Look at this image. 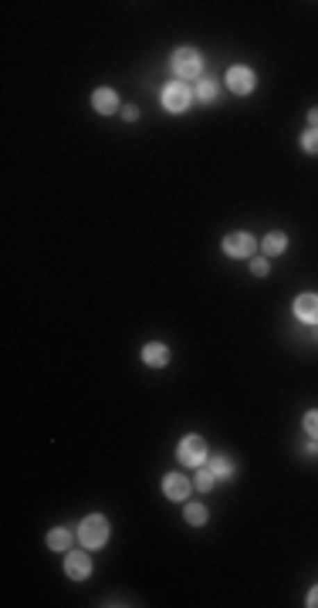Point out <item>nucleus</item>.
Wrapping results in <instances>:
<instances>
[{
  "mask_svg": "<svg viewBox=\"0 0 318 608\" xmlns=\"http://www.w3.org/2000/svg\"><path fill=\"white\" fill-rule=\"evenodd\" d=\"M78 541L81 548H88V551H95V548H106L108 541V521L102 517V514H92V517H85L78 527Z\"/></svg>",
  "mask_w": 318,
  "mask_h": 608,
  "instance_id": "nucleus-2",
  "label": "nucleus"
},
{
  "mask_svg": "<svg viewBox=\"0 0 318 608\" xmlns=\"http://www.w3.org/2000/svg\"><path fill=\"white\" fill-rule=\"evenodd\" d=\"M210 470H213V477H217V480H231V477L237 473V470H234V463H231L227 456H213Z\"/></svg>",
  "mask_w": 318,
  "mask_h": 608,
  "instance_id": "nucleus-14",
  "label": "nucleus"
},
{
  "mask_svg": "<svg viewBox=\"0 0 318 608\" xmlns=\"http://www.w3.org/2000/svg\"><path fill=\"white\" fill-rule=\"evenodd\" d=\"M190 105H193V88H186V81H169V85L162 88V108H166V112L183 115Z\"/></svg>",
  "mask_w": 318,
  "mask_h": 608,
  "instance_id": "nucleus-3",
  "label": "nucleus"
},
{
  "mask_svg": "<svg viewBox=\"0 0 318 608\" xmlns=\"http://www.w3.org/2000/svg\"><path fill=\"white\" fill-rule=\"evenodd\" d=\"M65 571H68L72 582H85L92 575V557H88V551H68L65 555Z\"/></svg>",
  "mask_w": 318,
  "mask_h": 608,
  "instance_id": "nucleus-6",
  "label": "nucleus"
},
{
  "mask_svg": "<svg viewBox=\"0 0 318 608\" xmlns=\"http://www.w3.org/2000/svg\"><path fill=\"white\" fill-rule=\"evenodd\" d=\"M213 95H217V85H213V81H196L193 99H196V101H213Z\"/></svg>",
  "mask_w": 318,
  "mask_h": 608,
  "instance_id": "nucleus-17",
  "label": "nucleus"
},
{
  "mask_svg": "<svg viewBox=\"0 0 318 608\" xmlns=\"http://www.w3.org/2000/svg\"><path fill=\"white\" fill-rule=\"evenodd\" d=\"M251 274H254V278H267V274H271V264H267L265 257H254V260H251Z\"/></svg>",
  "mask_w": 318,
  "mask_h": 608,
  "instance_id": "nucleus-20",
  "label": "nucleus"
},
{
  "mask_svg": "<svg viewBox=\"0 0 318 608\" xmlns=\"http://www.w3.org/2000/svg\"><path fill=\"white\" fill-rule=\"evenodd\" d=\"M213 483H217V477H213L210 466H196V480H193V487H196L200 493H210Z\"/></svg>",
  "mask_w": 318,
  "mask_h": 608,
  "instance_id": "nucleus-16",
  "label": "nucleus"
},
{
  "mask_svg": "<svg viewBox=\"0 0 318 608\" xmlns=\"http://www.w3.org/2000/svg\"><path fill=\"white\" fill-rule=\"evenodd\" d=\"M254 251H258V240H254L251 233H244V230H237V233H227V237H224V253H227V257L247 260V257H254Z\"/></svg>",
  "mask_w": 318,
  "mask_h": 608,
  "instance_id": "nucleus-5",
  "label": "nucleus"
},
{
  "mask_svg": "<svg viewBox=\"0 0 318 608\" xmlns=\"http://www.w3.org/2000/svg\"><path fill=\"white\" fill-rule=\"evenodd\" d=\"M301 426H305V432H308L312 439H318V409H308V412H305Z\"/></svg>",
  "mask_w": 318,
  "mask_h": 608,
  "instance_id": "nucleus-19",
  "label": "nucleus"
},
{
  "mask_svg": "<svg viewBox=\"0 0 318 608\" xmlns=\"http://www.w3.org/2000/svg\"><path fill=\"white\" fill-rule=\"evenodd\" d=\"M142 362H146L149 369H162V365H169V348H166L162 341H149V345L142 348Z\"/></svg>",
  "mask_w": 318,
  "mask_h": 608,
  "instance_id": "nucleus-11",
  "label": "nucleus"
},
{
  "mask_svg": "<svg viewBox=\"0 0 318 608\" xmlns=\"http://www.w3.org/2000/svg\"><path fill=\"white\" fill-rule=\"evenodd\" d=\"M183 517H186L190 527H203V524H207V507L203 504H186Z\"/></svg>",
  "mask_w": 318,
  "mask_h": 608,
  "instance_id": "nucleus-15",
  "label": "nucleus"
},
{
  "mask_svg": "<svg viewBox=\"0 0 318 608\" xmlns=\"http://www.w3.org/2000/svg\"><path fill=\"white\" fill-rule=\"evenodd\" d=\"M294 314L305 325H318V294H298L294 298Z\"/></svg>",
  "mask_w": 318,
  "mask_h": 608,
  "instance_id": "nucleus-9",
  "label": "nucleus"
},
{
  "mask_svg": "<svg viewBox=\"0 0 318 608\" xmlns=\"http://www.w3.org/2000/svg\"><path fill=\"white\" fill-rule=\"evenodd\" d=\"M122 119H126V122H135V119H139V108H135V105H126V108H122Z\"/></svg>",
  "mask_w": 318,
  "mask_h": 608,
  "instance_id": "nucleus-21",
  "label": "nucleus"
},
{
  "mask_svg": "<svg viewBox=\"0 0 318 608\" xmlns=\"http://www.w3.org/2000/svg\"><path fill=\"white\" fill-rule=\"evenodd\" d=\"M92 108L99 112V115H112L115 108H119V95H115V88H95L92 92Z\"/></svg>",
  "mask_w": 318,
  "mask_h": 608,
  "instance_id": "nucleus-10",
  "label": "nucleus"
},
{
  "mask_svg": "<svg viewBox=\"0 0 318 608\" xmlns=\"http://www.w3.org/2000/svg\"><path fill=\"white\" fill-rule=\"evenodd\" d=\"M176 456H180L183 466H203V463H207V443H203V436H196V432L183 436Z\"/></svg>",
  "mask_w": 318,
  "mask_h": 608,
  "instance_id": "nucleus-4",
  "label": "nucleus"
},
{
  "mask_svg": "<svg viewBox=\"0 0 318 608\" xmlns=\"http://www.w3.org/2000/svg\"><path fill=\"white\" fill-rule=\"evenodd\" d=\"M254 71L251 68H244V65H234L231 71H227V88L234 92V95H251L254 92Z\"/></svg>",
  "mask_w": 318,
  "mask_h": 608,
  "instance_id": "nucleus-7",
  "label": "nucleus"
},
{
  "mask_svg": "<svg viewBox=\"0 0 318 608\" xmlns=\"http://www.w3.org/2000/svg\"><path fill=\"white\" fill-rule=\"evenodd\" d=\"M308 122H312V128H318V108H312V112H308Z\"/></svg>",
  "mask_w": 318,
  "mask_h": 608,
  "instance_id": "nucleus-23",
  "label": "nucleus"
},
{
  "mask_svg": "<svg viewBox=\"0 0 318 608\" xmlns=\"http://www.w3.org/2000/svg\"><path fill=\"white\" fill-rule=\"evenodd\" d=\"M261 247H265L267 257H278V253H285V251H288V233H281V230H271V233L265 237V244H261Z\"/></svg>",
  "mask_w": 318,
  "mask_h": 608,
  "instance_id": "nucleus-12",
  "label": "nucleus"
},
{
  "mask_svg": "<svg viewBox=\"0 0 318 608\" xmlns=\"http://www.w3.org/2000/svg\"><path fill=\"white\" fill-rule=\"evenodd\" d=\"M169 68H173L176 81H193V78H200V71H203V58H200V51H193V48H176L173 58H169Z\"/></svg>",
  "mask_w": 318,
  "mask_h": 608,
  "instance_id": "nucleus-1",
  "label": "nucleus"
},
{
  "mask_svg": "<svg viewBox=\"0 0 318 608\" xmlns=\"http://www.w3.org/2000/svg\"><path fill=\"white\" fill-rule=\"evenodd\" d=\"M308 605H312V608H318V584H315V588H312V591H308Z\"/></svg>",
  "mask_w": 318,
  "mask_h": 608,
  "instance_id": "nucleus-22",
  "label": "nucleus"
},
{
  "mask_svg": "<svg viewBox=\"0 0 318 608\" xmlns=\"http://www.w3.org/2000/svg\"><path fill=\"white\" fill-rule=\"evenodd\" d=\"M301 149L308 152V155H318V128H308L301 135Z\"/></svg>",
  "mask_w": 318,
  "mask_h": 608,
  "instance_id": "nucleus-18",
  "label": "nucleus"
},
{
  "mask_svg": "<svg viewBox=\"0 0 318 608\" xmlns=\"http://www.w3.org/2000/svg\"><path fill=\"white\" fill-rule=\"evenodd\" d=\"M44 541H48L51 551H68V548H72V531H68V527H51Z\"/></svg>",
  "mask_w": 318,
  "mask_h": 608,
  "instance_id": "nucleus-13",
  "label": "nucleus"
},
{
  "mask_svg": "<svg viewBox=\"0 0 318 608\" xmlns=\"http://www.w3.org/2000/svg\"><path fill=\"white\" fill-rule=\"evenodd\" d=\"M190 487H193V483L186 480L183 473H166V477H162V493H166L173 504H183L186 497H190Z\"/></svg>",
  "mask_w": 318,
  "mask_h": 608,
  "instance_id": "nucleus-8",
  "label": "nucleus"
}]
</instances>
